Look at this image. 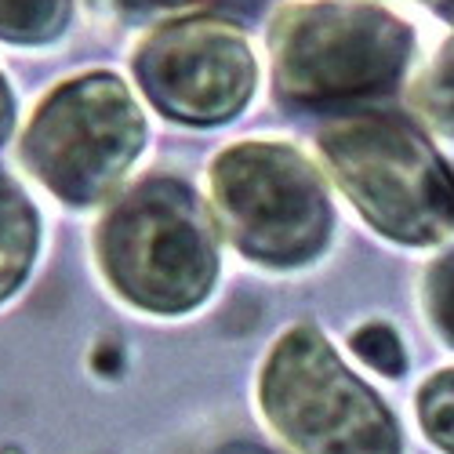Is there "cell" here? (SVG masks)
<instances>
[{
    "instance_id": "52a82bcc",
    "label": "cell",
    "mask_w": 454,
    "mask_h": 454,
    "mask_svg": "<svg viewBox=\"0 0 454 454\" xmlns=\"http://www.w3.org/2000/svg\"><path fill=\"white\" fill-rule=\"evenodd\" d=\"M131 73L160 117L189 128L233 121L258 84L247 36L222 19H182L153 29L135 48Z\"/></svg>"
},
{
    "instance_id": "277c9868",
    "label": "cell",
    "mask_w": 454,
    "mask_h": 454,
    "mask_svg": "<svg viewBox=\"0 0 454 454\" xmlns=\"http://www.w3.org/2000/svg\"><path fill=\"white\" fill-rule=\"evenodd\" d=\"M317 149L378 237L433 247L454 233V175L414 124L386 113H349L320 128Z\"/></svg>"
},
{
    "instance_id": "9a60e30c",
    "label": "cell",
    "mask_w": 454,
    "mask_h": 454,
    "mask_svg": "<svg viewBox=\"0 0 454 454\" xmlns=\"http://www.w3.org/2000/svg\"><path fill=\"white\" fill-rule=\"evenodd\" d=\"M15 128H19V98H15V88L8 81V73L0 69V145L12 142Z\"/></svg>"
},
{
    "instance_id": "ba28073f",
    "label": "cell",
    "mask_w": 454,
    "mask_h": 454,
    "mask_svg": "<svg viewBox=\"0 0 454 454\" xmlns=\"http://www.w3.org/2000/svg\"><path fill=\"white\" fill-rule=\"evenodd\" d=\"M41 254V211L0 171V306L22 291Z\"/></svg>"
},
{
    "instance_id": "2e32d148",
    "label": "cell",
    "mask_w": 454,
    "mask_h": 454,
    "mask_svg": "<svg viewBox=\"0 0 454 454\" xmlns=\"http://www.w3.org/2000/svg\"><path fill=\"white\" fill-rule=\"evenodd\" d=\"M426 8H433L436 15H443V19H450L454 22V0H422Z\"/></svg>"
},
{
    "instance_id": "5bb4252c",
    "label": "cell",
    "mask_w": 454,
    "mask_h": 454,
    "mask_svg": "<svg viewBox=\"0 0 454 454\" xmlns=\"http://www.w3.org/2000/svg\"><path fill=\"white\" fill-rule=\"evenodd\" d=\"M109 4L124 15H175V12L204 4V0H109Z\"/></svg>"
},
{
    "instance_id": "e0dca14e",
    "label": "cell",
    "mask_w": 454,
    "mask_h": 454,
    "mask_svg": "<svg viewBox=\"0 0 454 454\" xmlns=\"http://www.w3.org/2000/svg\"><path fill=\"white\" fill-rule=\"evenodd\" d=\"M215 454H266V450H258V447H247V443H233V447H222Z\"/></svg>"
},
{
    "instance_id": "9c48e42d",
    "label": "cell",
    "mask_w": 454,
    "mask_h": 454,
    "mask_svg": "<svg viewBox=\"0 0 454 454\" xmlns=\"http://www.w3.org/2000/svg\"><path fill=\"white\" fill-rule=\"evenodd\" d=\"M77 0H0V44L36 51L62 41Z\"/></svg>"
},
{
    "instance_id": "6da1fadb",
    "label": "cell",
    "mask_w": 454,
    "mask_h": 454,
    "mask_svg": "<svg viewBox=\"0 0 454 454\" xmlns=\"http://www.w3.org/2000/svg\"><path fill=\"white\" fill-rule=\"evenodd\" d=\"M95 266L109 291L149 317L200 309L218 284V237L182 178H142L95 225Z\"/></svg>"
},
{
    "instance_id": "8992f818",
    "label": "cell",
    "mask_w": 454,
    "mask_h": 454,
    "mask_svg": "<svg viewBox=\"0 0 454 454\" xmlns=\"http://www.w3.org/2000/svg\"><path fill=\"white\" fill-rule=\"evenodd\" d=\"M149 124L135 91L106 69L77 73L33 106L19 131L22 171L66 207L102 204L145 153Z\"/></svg>"
},
{
    "instance_id": "4fadbf2b",
    "label": "cell",
    "mask_w": 454,
    "mask_h": 454,
    "mask_svg": "<svg viewBox=\"0 0 454 454\" xmlns=\"http://www.w3.org/2000/svg\"><path fill=\"white\" fill-rule=\"evenodd\" d=\"M349 349L378 374H386V378H400L407 371V349L400 342V334L382 324V320H374V324H364L353 331L349 338Z\"/></svg>"
},
{
    "instance_id": "7c38bea8",
    "label": "cell",
    "mask_w": 454,
    "mask_h": 454,
    "mask_svg": "<svg viewBox=\"0 0 454 454\" xmlns=\"http://www.w3.org/2000/svg\"><path fill=\"white\" fill-rule=\"evenodd\" d=\"M422 309L443 346L454 349V251L440 254L422 280Z\"/></svg>"
},
{
    "instance_id": "8fae6325",
    "label": "cell",
    "mask_w": 454,
    "mask_h": 454,
    "mask_svg": "<svg viewBox=\"0 0 454 454\" xmlns=\"http://www.w3.org/2000/svg\"><path fill=\"white\" fill-rule=\"evenodd\" d=\"M411 102L429 128L454 138V36L433 55V62L422 69V77L414 81Z\"/></svg>"
},
{
    "instance_id": "5b68a950",
    "label": "cell",
    "mask_w": 454,
    "mask_h": 454,
    "mask_svg": "<svg viewBox=\"0 0 454 454\" xmlns=\"http://www.w3.org/2000/svg\"><path fill=\"white\" fill-rule=\"evenodd\" d=\"M411 55L414 29L378 0H294L270 22L273 88L294 106L378 98Z\"/></svg>"
},
{
    "instance_id": "7a4b0ae2",
    "label": "cell",
    "mask_w": 454,
    "mask_h": 454,
    "mask_svg": "<svg viewBox=\"0 0 454 454\" xmlns=\"http://www.w3.org/2000/svg\"><path fill=\"white\" fill-rule=\"evenodd\" d=\"M254 407L291 454H407L396 411L317 324H291L254 374Z\"/></svg>"
},
{
    "instance_id": "3957f363",
    "label": "cell",
    "mask_w": 454,
    "mask_h": 454,
    "mask_svg": "<svg viewBox=\"0 0 454 454\" xmlns=\"http://www.w3.org/2000/svg\"><path fill=\"white\" fill-rule=\"evenodd\" d=\"M215 225L262 270H306L334 237V207L317 164L287 142L251 138L218 149L207 164Z\"/></svg>"
},
{
    "instance_id": "30bf717a",
    "label": "cell",
    "mask_w": 454,
    "mask_h": 454,
    "mask_svg": "<svg viewBox=\"0 0 454 454\" xmlns=\"http://www.w3.org/2000/svg\"><path fill=\"white\" fill-rule=\"evenodd\" d=\"M411 407H414L419 433L440 454H454V364L422 378V386L414 389Z\"/></svg>"
}]
</instances>
